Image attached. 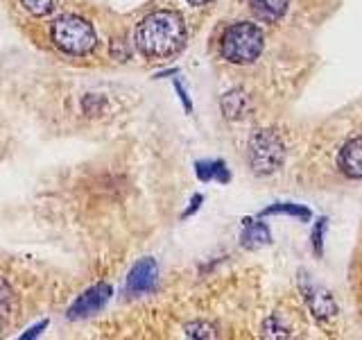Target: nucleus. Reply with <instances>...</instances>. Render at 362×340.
<instances>
[{"label":"nucleus","instance_id":"nucleus-1","mask_svg":"<svg viewBox=\"0 0 362 340\" xmlns=\"http://www.w3.org/2000/svg\"><path fill=\"white\" fill-rule=\"evenodd\" d=\"M136 48L147 60H163L179 52L186 43V26L177 11L161 9L145 16L134 34Z\"/></svg>","mask_w":362,"mask_h":340},{"label":"nucleus","instance_id":"nucleus-2","mask_svg":"<svg viewBox=\"0 0 362 340\" xmlns=\"http://www.w3.org/2000/svg\"><path fill=\"white\" fill-rule=\"evenodd\" d=\"M50 37L57 48L73 57L88 55L95 48V41H98L93 26L77 14H64L57 18L50 28Z\"/></svg>","mask_w":362,"mask_h":340},{"label":"nucleus","instance_id":"nucleus-3","mask_svg":"<svg viewBox=\"0 0 362 340\" xmlns=\"http://www.w3.org/2000/svg\"><path fill=\"white\" fill-rule=\"evenodd\" d=\"M265 37L254 23H235L226 28L220 41L222 57L231 64H252L263 52Z\"/></svg>","mask_w":362,"mask_h":340},{"label":"nucleus","instance_id":"nucleus-4","mask_svg":"<svg viewBox=\"0 0 362 340\" xmlns=\"http://www.w3.org/2000/svg\"><path fill=\"white\" fill-rule=\"evenodd\" d=\"M286 159V145L272 130H258L249 139V166L256 175H272Z\"/></svg>","mask_w":362,"mask_h":340},{"label":"nucleus","instance_id":"nucleus-5","mask_svg":"<svg viewBox=\"0 0 362 340\" xmlns=\"http://www.w3.org/2000/svg\"><path fill=\"white\" fill-rule=\"evenodd\" d=\"M111 298V288L107 286V283H98V286L88 288L84 295H79V298L73 302L71 306V317L73 320H77V317H88L98 313L102 306H105Z\"/></svg>","mask_w":362,"mask_h":340},{"label":"nucleus","instance_id":"nucleus-6","mask_svg":"<svg viewBox=\"0 0 362 340\" xmlns=\"http://www.w3.org/2000/svg\"><path fill=\"white\" fill-rule=\"evenodd\" d=\"M156 277H158L156 261L154 259H143L129 272V277H127V290L132 295L150 293L156 286Z\"/></svg>","mask_w":362,"mask_h":340},{"label":"nucleus","instance_id":"nucleus-7","mask_svg":"<svg viewBox=\"0 0 362 340\" xmlns=\"http://www.w3.org/2000/svg\"><path fill=\"white\" fill-rule=\"evenodd\" d=\"M337 168L351 179H362V136L344 143L337 154Z\"/></svg>","mask_w":362,"mask_h":340},{"label":"nucleus","instance_id":"nucleus-8","mask_svg":"<svg viewBox=\"0 0 362 340\" xmlns=\"http://www.w3.org/2000/svg\"><path fill=\"white\" fill-rule=\"evenodd\" d=\"M252 11L258 21L263 23H276L288 11L290 0H249Z\"/></svg>","mask_w":362,"mask_h":340},{"label":"nucleus","instance_id":"nucleus-9","mask_svg":"<svg viewBox=\"0 0 362 340\" xmlns=\"http://www.w3.org/2000/svg\"><path fill=\"white\" fill-rule=\"evenodd\" d=\"M305 300H308L310 309L317 317H328L335 313V304L331 300V295H328L326 290L317 288V286H310L308 290H305Z\"/></svg>","mask_w":362,"mask_h":340},{"label":"nucleus","instance_id":"nucleus-10","mask_svg":"<svg viewBox=\"0 0 362 340\" xmlns=\"http://www.w3.org/2000/svg\"><path fill=\"white\" fill-rule=\"evenodd\" d=\"M247 107H249V100L245 96V91L240 89L229 91V94L222 98V111L226 118H243L247 113Z\"/></svg>","mask_w":362,"mask_h":340},{"label":"nucleus","instance_id":"nucleus-11","mask_svg":"<svg viewBox=\"0 0 362 340\" xmlns=\"http://www.w3.org/2000/svg\"><path fill=\"white\" fill-rule=\"evenodd\" d=\"M272 241V234L263 222H249L243 232V245L249 249L263 247Z\"/></svg>","mask_w":362,"mask_h":340},{"label":"nucleus","instance_id":"nucleus-12","mask_svg":"<svg viewBox=\"0 0 362 340\" xmlns=\"http://www.w3.org/2000/svg\"><path fill=\"white\" fill-rule=\"evenodd\" d=\"M11 302H14V298H11L9 283L0 277V332H3L7 322L11 320Z\"/></svg>","mask_w":362,"mask_h":340},{"label":"nucleus","instance_id":"nucleus-13","mask_svg":"<svg viewBox=\"0 0 362 340\" xmlns=\"http://www.w3.org/2000/svg\"><path fill=\"white\" fill-rule=\"evenodd\" d=\"M197 175H199L202 179H220V181H226V179H229V173L224 170V164H222V162L199 164V166H197Z\"/></svg>","mask_w":362,"mask_h":340},{"label":"nucleus","instance_id":"nucleus-14","mask_svg":"<svg viewBox=\"0 0 362 340\" xmlns=\"http://www.w3.org/2000/svg\"><path fill=\"white\" fill-rule=\"evenodd\" d=\"M21 5L32 16H45L54 9L57 0H21Z\"/></svg>","mask_w":362,"mask_h":340},{"label":"nucleus","instance_id":"nucleus-15","mask_svg":"<svg viewBox=\"0 0 362 340\" xmlns=\"http://www.w3.org/2000/svg\"><path fill=\"white\" fill-rule=\"evenodd\" d=\"M186 334L195 336V338H213L215 336L213 327L209 322H192V324L186 327Z\"/></svg>","mask_w":362,"mask_h":340},{"label":"nucleus","instance_id":"nucleus-16","mask_svg":"<svg viewBox=\"0 0 362 340\" xmlns=\"http://www.w3.org/2000/svg\"><path fill=\"white\" fill-rule=\"evenodd\" d=\"M265 213H292V215H299V218H310V213L297 207V204H276V207H269Z\"/></svg>","mask_w":362,"mask_h":340},{"label":"nucleus","instance_id":"nucleus-17","mask_svg":"<svg viewBox=\"0 0 362 340\" xmlns=\"http://www.w3.org/2000/svg\"><path fill=\"white\" fill-rule=\"evenodd\" d=\"M326 220H320V227L315 230V249H317V254H322V227H324Z\"/></svg>","mask_w":362,"mask_h":340},{"label":"nucleus","instance_id":"nucleus-18","mask_svg":"<svg viewBox=\"0 0 362 340\" xmlns=\"http://www.w3.org/2000/svg\"><path fill=\"white\" fill-rule=\"evenodd\" d=\"M188 3H190V5H209L211 0H188Z\"/></svg>","mask_w":362,"mask_h":340}]
</instances>
